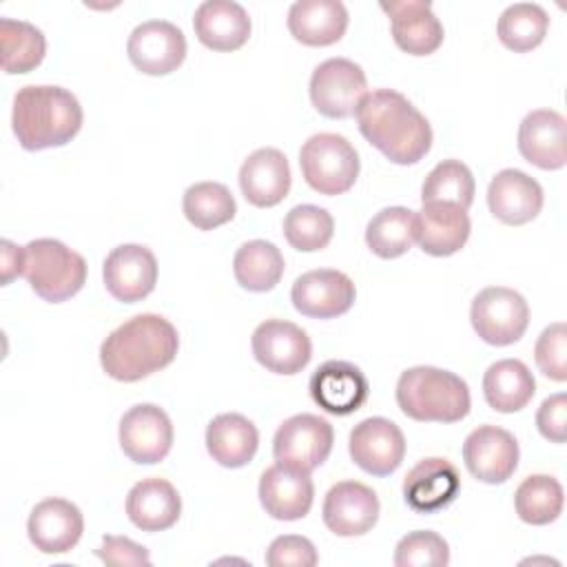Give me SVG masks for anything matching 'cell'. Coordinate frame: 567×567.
<instances>
[{"label":"cell","instance_id":"cell-1","mask_svg":"<svg viewBox=\"0 0 567 567\" xmlns=\"http://www.w3.org/2000/svg\"><path fill=\"white\" fill-rule=\"evenodd\" d=\"M354 115L361 135L394 164H416L432 146L430 122L399 91L365 93Z\"/></svg>","mask_w":567,"mask_h":567},{"label":"cell","instance_id":"cell-2","mask_svg":"<svg viewBox=\"0 0 567 567\" xmlns=\"http://www.w3.org/2000/svg\"><path fill=\"white\" fill-rule=\"evenodd\" d=\"M179 348L175 326L159 315H135L115 328L100 348L104 372L124 383L140 381L168 363Z\"/></svg>","mask_w":567,"mask_h":567},{"label":"cell","instance_id":"cell-3","mask_svg":"<svg viewBox=\"0 0 567 567\" xmlns=\"http://www.w3.org/2000/svg\"><path fill=\"white\" fill-rule=\"evenodd\" d=\"M11 126L27 151L64 146L82 128V106L62 86L29 84L13 97Z\"/></svg>","mask_w":567,"mask_h":567},{"label":"cell","instance_id":"cell-4","mask_svg":"<svg viewBox=\"0 0 567 567\" xmlns=\"http://www.w3.org/2000/svg\"><path fill=\"white\" fill-rule=\"evenodd\" d=\"M396 403L401 412L421 423H456L470 412L467 383L441 368L416 365L396 381Z\"/></svg>","mask_w":567,"mask_h":567},{"label":"cell","instance_id":"cell-5","mask_svg":"<svg viewBox=\"0 0 567 567\" xmlns=\"http://www.w3.org/2000/svg\"><path fill=\"white\" fill-rule=\"evenodd\" d=\"M22 277L40 299L60 303L82 290L86 281V261L62 241L42 237L24 246Z\"/></svg>","mask_w":567,"mask_h":567},{"label":"cell","instance_id":"cell-6","mask_svg":"<svg viewBox=\"0 0 567 567\" xmlns=\"http://www.w3.org/2000/svg\"><path fill=\"white\" fill-rule=\"evenodd\" d=\"M299 166L308 186L321 195H341L359 177L354 146L337 133H317L299 151Z\"/></svg>","mask_w":567,"mask_h":567},{"label":"cell","instance_id":"cell-7","mask_svg":"<svg viewBox=\"0 0 567 567\" xmlns=\"http://www.w3.org/2000/svg\"><path fill=\"white\" fill-rule=\"evenodd\" d=\"M470 319L485 343L509 346L525 334L529 306L520 292L505 286H489L474 297Z\"/></svg>","mask_w":567,"mask_h":567},{"label":"cell","instance_id":"cell-8","mask_svg":"<svg viewBox=\"0 0 567 567\" xmlns=\"http://www.w3.org/2000/svg\"><path fill=\"white\" fill-rule=\"evenodd\" d=\"M368 93L363 69L348 58H330L321 62L310 78L312 106L330 120L354 115L359 102Z\"/></svg>","mask_w":567,"mask_h":567},{"label":"cell","instance_id":"cell-9","mask_svg":"<svg viewBox=\"0 0 567 567\" xmlns=\"http://www.w3.org/2000/svg\"><path fill=\"white\" fill-rule=\"evenodd\" d=\"M332 425L317 414H295L286 419L272 439V456L281 465L303 472L319 467L332 452Z\"/></svg>","mask_w":567,"mask_h":567},{"label":"cell","instance_id":"cell-10","mask_svg":"<svg viewBox=\"0 0 567 567\" xmlns=\"http://www.w3.org/2000/svg\"><path fill=\"white\" fill-rule=\"evenodd\" d=\"M120 445L133 463L153 465L164 461L173 447L168 414L153 403L133 405L120 419Z\"/></svg>","mask_w":567,"mask_h":567},{"label":"cell","instance_id":"cell-11","mask_svg":"<svg viewBox=\"0 0 567 567\" xmlns=\"http://www.w3.org/2000/svg\"><path fill=\"white\" fill-rule=\"evenodd\" d=\"M131 64L146 75H168L186 58V38L168 20H146L137 24L126 42Z\"/></svg>","mask_w":567,"mask_h":567},{"label":"cell","instance_id":"cell-12","mask_svg":"<svg viewBox=\"0 0 567 567\" xmlns=\"http://www.w3.org/2000/svg\"><path fill=\"white\" fill-rule=\"evenodd\" d=\"M348 450L363 472L372 476H388L405 456V436L390 419L370 416L352 427Z\"/></svg>","mask_w":567,"mask_h":567},{"label":"cell","instance_id":"cell-13","mask_svg":"<svg viewBox=\"0 0 567 567\" xmlns=\"http://www.w3.org/2000/svg\"><path fill=\"white\" fill-rule=\"evenodd\" d=\"M250 346L255 359L275 374H297L312 357V343L306 330L284 319H266L259 323Z\"/></svg>","mask_w":567,"mask_h":567},{"label":"cell","instance_id":"cell-14","mask_svg":"<svg viewBox=\"0 0 567 567\" xmlns=\"http://www.w3.org/2000/svg\"><path fill=\"white\" fill-rule=\"evenodd\" d=\"M109 295L122 303H137L148 297L157 284V259L140 244L113 248L102 266Z\"/></svg>","mask_w":567,"mask_h":567},{"label":"cell","instance_id":"cell-15","mask_svg":"<svg viewBox=\"0 0 567 567\" xmlns=\"http://www.w3.org/2000/svg\"><path fill=\"white\" fill-rule=\"evenodd\" d=\"M290 297L301 315L312 319H334L352 308L357 290L346 272L319 268L297 277Z\"/></svg>","mask_w":567,"mask_h":567},{"label":"cell","instance_id":"cell-16","mask_svg":"<svg viewBox=\"0 0 567 567\" xmlns=\"http://www.w3.org/2000/svg\"><path fill=\"white\" fill-rule=\"evenodd\" d=\"M463 461L474 478L489 485L505 483L518 465V443L498 425H478L463 443Z\"/></svg>","mask_w":567,"mask_h":567},{"label":"cell","instance_id":"cell-17","mask_svg":"<svg viewBox=\"0 0 567 567\" xmlns=\"http://www.w3.org/2000/svg\"><path fill=\"white\" fill-rule=\"evenodd\" d=\"M321 514L332 534L363 536L379 520V498L372 487L359 481H341L328 489Z\"/></svg>","mask_w":567,"mask_h":567},{"label":"cell","instance_id":"cell-18","mask_svg":"<svg viewBox=\"0 0 567 567\" xmlns=\"http://www.w3.org/2000/svg\"><path fill=\"white\" fill-rule=\"evenodd\" d=\"M470 215L450 202H427L414 213V241L432 257H450L470 239Z\"/></svg>","mask_w":567,"mask_h":567},{"label":"cell","instance_id":"cell-19","mask_svg":"<svg viewBox=\"0 0 567 567\" xmlns=\"http://www.w3.org/2000/svg\"><path fill=\"white\" fill-rule=\"evenodd\" d=\"M368 392L365 374L350 361H326L310 377L312 401L337 416L357 412L365 403Z\"/></svg>","mask_w":567,"mask_h":567},{"label":"cell","instance_id":"cell-20","mask_svg":"<svg viewBox=\"0 0 567 567\" xmlns=\"http://www.w3.org/2000/svg\"><path fill=\"white\" fill-rule=\"evenodd\" d=\"M520 155L543 168L558 171L567 164V122L554 109H536L527 113L518 126Z\"/></svg>","mask_w":567,"mask_h":567},{"label":"cell","instance_id":"cell-21","mask_svg":"<svg viewBox=\"0 0 567 567\" xmlns=\"http://www.w3.org/2000/svg\"><path fill=\"white\" fill-rule=\"evenodd\" d=\"M315 498L310 472L275 463L259 478V501L266 514L277 520L303 518Z\"/></svg>","mask_w":567,"mask_h":567},{"label":"cell","instance_id":"cell-22","mask_svg":"<svg viewBox=\"0 0 567 567\" xmlns=\"http://www.w3.org/2000/svg\"><path fill=\"white\" fill-rule=\"evenodd\" d=\"M27 532L29 540L42 554H64L78 545L84 532V518L71 501L44 498L31 509Z\"/></svg>","mask_w":567,"mask_h":567},{"label":"cell","instance_id":"cell-23","mask_svg":"<svg viewBox=\"0 0 567 567\" xmlns=\"http://www.w3.org/2000/svg\"><path fill=\"white\" fill-rule=\"evenodd\" d=\"M390 18L396 47L410 55H430L443 44V24L427 0L381 2Z\"/></svg>","mask_w":567,"mask_h":567},{"label":"cell","instance_id":"cell-24","mask_svg":"<svg viewBox=\"0 0 567 567\" xmlns=\"http://www.w3.org/2000/svg\"><path fill=\"white\" fill-rule=\"evenodd\" d=\"M461 489L458 470L441 456L419 461L403 481V498L419 514H434L447 507Z\"/></svg>","mask_w":567,"mask_h":567},{"label":"cell","instance_id":"cell-25","mask_svg":"<svg viewBox=\"0 0 567 567\" xmlns=\"http://www.w3.org/2000/svg\"><path fill=\"white\" fill-rule=\"evenodd\" d=\"M540 184L518 168L498 171L487 186L489 213L509 226H523L532 221L543 208Z\"/></svg>","mask_w":567,"mask_h":567},{"label":"cell","instance_id":"cell-26","mask_svg":"<svg viewBox=\"0 0 567 567\" xmlns=\"http://www.w3.org/2000/svg\"><path fill=\"white\" fill-rule=\"evenodd\" d=\"M290 166L281 151L257 148L239 168V188L248 204L257 208L277 206L290 190Z\"/></svg>","mask_w":567,"mask_h":567},{"label":"cell","instance_id":"cell-27","mask_svg":"<svg viewBox=\"0 0 567 567\" xmlns=\"http://www.w3.org/2000/svg\"><path fill=\"white\" fill-rule=\"evenodd\" d=\"M197 40L213 51H237L250 38V18L239 2L206 0L193 18Z\"/></svg>","mask_w":567,"mask_h":567},{"label":"cell","instance_id":"cell-28","mask_svg":"<svg viewBox=\"0 0 567 567\" xmlns=\"http://www.w3.org/2000/svg\"><path fill=\"white\" fill-rule=\"evenodd\" d=\"M182 498L166 478H142L126 496V516L142 532H164L177 523Z\"/></svg>","mask_w":567,"mask_h":567},{"label":"cell","instance_id":"cell-29","mask_svg":"<svg viewBox=\"0 0 567 567\" xmlns=\"http://www.w3.org/2000/svg\"><path fill=\"white\" fill-rule=\"evenodd\" d=\"M348 11L339 0H299L288 9L290 35L308 47H328L343 38Z\"/></svg>","mask_w":567,"mask_h":567},{"label":"cell","instance_id":"cell-30","mask_svg":"<svg viewBox=\"0 0 567 567\" xmlns=\"http://www.w3.org/2000/svg\"><path fill=\"white\" fill-rule=\"evenodd\" d=\"M259 447V432L252 421L237 412L215 416L206 427V450L224 467H244Z\"/></svg>","mask_w":567,"mask_h":567},{"label":"cell","instance_id":"cell-31","mask_svg":"<svg viewBox=\"0 0 567 567\" xmlns=\"http://www.w3.org/2000/svg\"><path fill=\"white\" fill-rule=\"evenodd\" d=\"M536 392L529 368L518 359H501L485 370L483 394L492 410L512 414L523 410Z\"/></svg>","mask_w":567,"mask_h":567},{"label":"cell","instance_id":"cell-32","mask_svg":"<svg viewBox=\"0 0 567 567\" xmlns=\"http://www.w3.org/2000/svg\"><path fill=\"white\" fill-rule=\"evenodd\" d=\"M284 268L286 261L281 250L266 239H252L241 244L233 257L235 279L241 288L250 292L272 290L279 284Z\"/></svg>","mask_w":567,"mask_h":567},{"label":"cell","instance_id":"cell-33","mask_svg":"<svg viewBox=\"0 0 567 567\" xmlns=\"http://www.w3.org/2000/svg\"><path fill=\"white\" fill-rule=\"evenodd\" d=\"M0 47L2 69L9 75L33 71L47 53L44 33L24 20L2 18L0 20Z\"/></svg>","mask_w":567,"mask_h":567},{"label":"cell","instance_id":"cell-34","mask_svg":"<svg viewBox=\"0 0 567 567\" xmlns=\"http://www.w3.org/2000/svg\"><path fill=\"white\" fill-rule=\"evenodd\" d=\"M368 248L381 259H396L414 244V210L390 206L379 210L365 228Z\"/></svg>","mask_w":567,"mask_h":567},{"label":"cell","instance_id":"cell-35","mask_svg":"<svg viewBox=\"0 0 567 567\" xmlns=\"http://www.w3.org/2000/svg\"><path fill=\"white\" fill-rule=\"evenodd\" d=\"M549 29L547 11L536 2L509 4L496 24V33L503 47L514 53H525L536 49Z\"/></svg>","mask_w":567,"mask_h":567},{"label":"cell","instance_id":"cell-36","mask_svg":"<svg viewBox=\"0 0 567 567\" xmlns=\"http://www.w3.org/2000/svg\"><path fill=\"white\" fill-rule=\"evenodd\" d=\"M182 208L186 219L199 230H213L217 226H224L237 213L233 193L219 182H197L188 186Z\"/></svg>","mask_w":567,"mask_h":567},{"label":"cell","instance_id":"cell-37","mask_svg":"<svg viewBox=\"0 0 567 567\" xmlns=\"http://www.w3.org/2000/svg\"><path fill=\"white\" fill-rule=\"evenodd\" d=\"M565 494L563 485L547 474L527 476L514 494V507L523 523L547 525L554 523L563 512Z\"/></svg>","mask_w":567,"mask_h":567},{"label":"cell","instance_id":"cell-38","mask_svg":"<svg viewBox=\"0 0 567 567\" xmlns=\"http://www.w3.org/2000/svg\"><path fill=\"white\" fill-rule=\"evenodd\" d=\"M421 202H450L467 210L474 202L472 171L458 159L439 162L423 182Z\"/></svg>","mask_w":567,"mask_h":567},{"label":"cell","instance_id":"cell-39","mask_svg":"<svg viewBox=\"0 0 567 567\" xmlns=\"http://www.w3.org/2000/svg\"><path fill=\"white\" fill-rule=\"evenodd\" d=\"M334 233L332 215L312 204H301L288 210L284 217V235L295 250L315 252L330 244Z\"/></svg>","mask_w":567,"mask_h":567},{"label":"cell","instance_id":"cell-40","mask_svg":"<svg viewBox=\"0 0 567 567\" xmlns=\"http://www.w3.org/2000/svg\"><path fill=\"white\" fill-rule=\"evenodd\" d=\"M450 563V547L443 536L430 529L405 534L394 549L396 567H445Z\"/></svg>","mask_w":567,"mask_h":567},{"label":"cell","instance_id":"cell-41","mask_svg":"<svg viewBox=\"0 0 567 567\" xmlns=\"http://www.w3.org/2000/svg\"><path fill=\"white\" fill-rule=\"evenodd\" d=\"M534 359L538 370L547 379L551 381L567 379V326L563 321H556L540 332L534 346Z\"/></svg>","mask_w":567,"mask_h":567},{"label":"cell","instance_id":"cell-42","mask_svg":"<svg viewBox=\"0 0 567 567\" xmlns=\"http://www.w3.org/2000/svg\"><path fill=\"white\" fill-rule=\"evenodd\" d=\"M317 560L315 545L297 534L277 536L266 551V563L270 567H312Z\"/></svg>","mask_w":567,"mask_h":567},{"label":"cell","instance_id":"cell-43","mask_svg":"<svg viewBox=\"0 0 567 567\" xmlns=\"http://www.w3.org/2000/svg\"><path fill=\"white\" fill-rule=\"evenodd\" d=\"M538 432L551 443H565L567 436V394L556 392L547 396L536 412Z\"/></svg>","mask_w":567,"mask_h":567},{"label":"cell","instance_id":"cell-44","mask_svg":"<svg viewBox=\"0 0 567 567\" xmlns=\"http://www.w3.org/2000/svg\"><path fill=\"white\" fill-rule=\"evenodd\" d=\"M95 554L106 563V565H151L148 549L137 545L135 540L126 536H104L100 549Z\"/></svg>","mask_w":567,"mask_h":567},{"label":"cell","instance_id":"cell-45","mask_svg":"<svg viewBox=\"0 0 567 567\" xmlns=\"http://www.w3.org/2000/svg\"><path fill=\"white\" fill-rule=\"evenodd\" d=\"M2 252V286H7L13 277L22 275L24 268V246H16L9 239L0 241Z\"/></svg>","mask_w":567,"mask_h":567}]
</instances>
